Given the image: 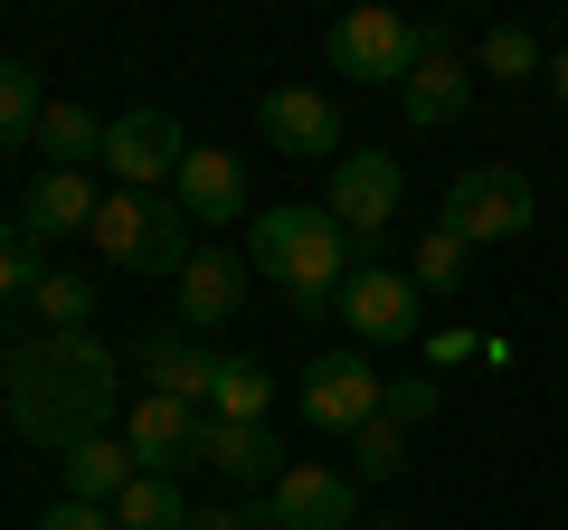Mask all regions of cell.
<instances>
[{"label":"cell","mask_w":568,"mask_h":530,"mask_svg":"<svg viewBox=\"0 0 568 530\" xmlns=\"http://www.w3.org/2000/svg\"><path fill=\"white\" fill-rule=\"evenodd\" d=\"M398 200H407L398 152H342V162L323 171V208H332V227L351 237L361 265H379V237L398 227Z\"/></svg>","instance_id":"3"},{"label":"cell","mask_w":568,"mask_h":530,"mask_svg":"<svg viewBox=\"0 0 568 530\" xmlns=\"http://www.w3.org/2000/svg\"><path fill=\"white\" fill-rule=\"evenodd\" d=\"M474 360V332H426V369H455Z\"/></svg>","instance_id":"31"},{"label":"cell","mask_w":568,"mask_h":530,"mask_svg":"<svg viewBox=\"0 0 568 530\" xmlns=\"http://www.w3.org/2000/svg\"><path fill=\"white\" fill-rule=\"evenodd\" d=\"M304 427H323V436H361L369 417L388 408V379L369 369V350H313V369H304Z\"/></svg>","instance_id":"7"},{"label":"cell","mask_w":568,"mask_h":530,"mask_svg":"<svg viewBox=\"0 0 568 530\" xmlns=\"http://www.w3.org/2000/svg\"><path fill=\"white\" fill-rule=\"evenodd\" d=\"M530 181L511 162H474V171H455L446 181V208H436V227L446 237H465V246H503V237H521L530 227Z\"/></svg>","instance_id":"5"},{"label":"cell","mask_w":568,"mask_h":530,"mask_svg":"<svg viewBox=\"0 0 568 530\" xmlns=\"http://www.w3.org/2000/svg\"><path fill=\"white\" fill-rule=\"evenodd\" d=\"M332 313L351 323V342H361V350H407V342H426V294L407 285V265H361Z\"/></svg>","instance_id":"6"},{"label":"cell","mask_w":568,"mask_h":530,"mask_svg":"<svg viewBox=\"0 0 568 530\" xmlns=\"http://www.w3.org/2000/svg\"><path fill=\"white\" fill-rule=\"evenodd\" d=\"M190 530H256V521H246V511H227V502H200V511H190Z\"/></svg>","instance_id":"32"},{"label":"cell","mask_w":568,"mask_h":530,"mask_svg":"<svg viewBox=\"0 0 568 530\" xmlns=\"http://www.w3.org/2000/svg\"><path fill=\"white\" fill-rule=\"evenodd\" d=\"M549 95L568 104V48H549Z\"/></svg>","instance_id":"33"},{"label":"cell","mask_w":568,"mask_h":530,"mask_svg":"<svg viewBox=\"0 0 568 530\" xmlns=\"http://www.w3.org/2000/svg\"><path fill=\"white\" fill-rule=\"evenodd\" d=\"M436 408H446V388L426 379V369H407V379H388V417H398V427H426Z\"/></svg>","instance_id":"29"},{"label":"cell","mask_w":568,"mask_h":530,"mask_svg":"<svg viewBox=\"0 0 568 530\" xmlns=\"http://www.w3.org/2000/svg\"><path fill=\"white\" fill-rule=\"evenodd\" d=\"M39 123H48V85L29 58H0V152H39Z\"/></svg>","instance_id":"19"},{"label":"cell","mask_w":568,"mask_h":530,"mask_svg":"<svg viewBox=\"0 0 568 530\" xmlns=\"http://www.w3.org/2000/svg\"><path fill=\"white\" fill-rule=\"evenodd\" d=\"M398 473H407V427L379 408L361 436H351V483H398Z\"/></svg>","instance_id":"25"},{"label":"cell","mask_w":568,"mask_h":530,"mask_svg":"<svg viewBox=\"0 0 568 530\" xmlns=\"http://www.w3.org/2000/svg\"><path fill=\"white\" fill-rule=\"evenodd\" d=\"M39 285H48V265H39V237H29L20 218H0V304H29Z\"/></svg>","instance_id":"27"},{"label":"cell","mask_w":568,"mask_h":530,"mask_svg":"<svg viewBox=\"0 0 568 530\" xmlns=\"http://www.w3.org/2000/svg\"><path fill=\"white\" fill-rule=\"evenodd\" d=\"M0 408H10V427L29 446L77 455L123 417V369L95 332H39V342H20L0 360Z\"/></svg>","instance_id":"1"},{"label":"cell","mask_w":568,"mask_h":530,"mask_svg":"<svg viewBox=\"0 0 568 530\" xmlns=\"http://www.w3.org/2000/svg\"><path fill=\"white\" fill-rule=\"evenodd\" d=\"M181 162H190V133L162 104H123L104 123V171H114V190H162V181H181Z\"/></svg>","instance_id":"8"},{"label":"cell","mask_w":568,"mask_h":530,"mask_svg":"<svg viewBox=\"0 0 568 530\" xmlns=\"http://www.w3.org/2000/svg\"><path fill=\"white\" fill-rule=\"evenodd\" d=\"M351 521H361V483L342 465H284L256 511V530H351Z\"/></svg>","instance_id":"9"},{"label":"cell","mask_w":568,"mask_h":530,"mask_svg":"<svg viewBox=\"0 0 568 530\" xmlns=\"http://www.w3.org/2000/svg\"><path fill=\"white\" fill-rule=\"evenodd\" d=\"M123 446H133L142 473H171L181 483L200 465V408H181V398H133L123 408Z\"/></svg>","instance_id":"11"},{"label":"cell","mask_w":568,"mask_h":530,"mask_svg":"<svg viewBox=\"0 0 568 530\" xmlns=\"http://www.w3.org/2000/svg\"><path fill=\"white\" fill-rule=\"evenodd\" d=\"M190 492L171 483V473H133L123 483V502H114V530H190Z\"/></svg>","instance_id":"21"},{"label":"cell","mask_w":568,"mask_h":530,"mask_svg":"<svg viewBox=\"0 0 568 530\" xmlns=\"http://www.w3.org/2000/svg\"><path fill=\"white\" fill-rule=\"evenodd\" d=\"M323 58H332V77L388 85V95H398V85L426 67V20H398V10H342L332 39H323Z\"/></svg>","instance_id":"4"},{"label":"cell","mask_w":568,"mask_h":530,"mask_svg":"<svg viewBox=\"0 0 568 530\" xmlns=\"http://www.w3.org/2000/svg\"><path fill=\"white\" fill-rule=\"evenodd\" d=\"M95 208H104V190L85 181V171H39L29 181V200H20V227L29 237H95Z\"/></svg>","instance_id":"14"},{"label":"cell","mask_w":568,"mask_h":530,"mask_svg":"<svg viewBox=\"0 0 568 530\" xmlns=\"http://www.w3.org/2000/svg\"><path fill=\"white\" fill-rule=\"evenodd\" d=\"M246 275H256V265L227 256V246H200V256L181 265V332H190V342L246 313Z\"/></svg>","instance_id":"12"},{"label":"cell","mask_w":568,"mask_h":530,"mask_svg":"<svg viewBox=\"0 0 568 530\" xmlns=\"http://www.w3.org/2000/svg\"><path fill=\"white\" fill-rule=\"evenodd\" d=\"M265 408H275V379H265L256 360H219V388H209V417H227V427H265Z\"/></svg>","instance_id":"23"},{"label":"cell","mask_w":568,"mask_h":530,"mask_svg":"<svg viewBox=\"0 0 568 530\" xmlns=\"http://www.w3.org/2000/svg\"><path fill=\"white\" fill-rule=\"evenodd\" d=\"M246 265H256V275H265L294 313H313V323H323V313L342 304V285L361 275L351 237L332 227V208H313V200L256 208V218H246Z\"/></svg>","instance_id":"2"},{"label":"cell","mask_w":568,"mask_h":530,"mask_svg":"<svg viewBox=\"0 0 568 530\" xmlns=\"http://www.w3.org/2000/svg\"><path fill=\"white\" fill-rule=\"evenodd\" d=\"M171 200L190 208V227H237V218H246V162H237V152L190 143V162H181V181H171Z\"/></svg>","instance_id":"13"},{"label":"cell","mask_w":568,"mask_h":530,"mask_svg":"<svg viewBox=\"0 0 568 530\" xmlns=\"http://www.w3.org/2000/svg\"><path fill=\"white\" fill-rule=\"evenodd\" d=\"M39 152H48V171H85V152L104 162V123L85 114V104H48V123H39Z\"/></svg>","instance_id":"24"},{"label":"cell","mask_w":568,"mask_h":530,"mask_svg":"<svg viewBox=\"0 0 568 530\" xmlns=\"http://www.w3.org/2000/svg\"><path fill=\"white\" fill-rule=\"evenodd\" d=\"M256 123H265V143L284 152V162H342V104L323 95V85H275V95L256 104Z\"/></svg>","instance_id":"10"},{"label":"cell","mask_w":568,"mask_h":530,"mask_svg":"<svg viewBox=\"0 0 568 530\" xmlns=\"http://www.w3.org/2000/svg\"><path fill=\"white\" fill-rule=\"evenodd\" d=\"M29 530H114V511H95V502H48Z\"/></svg>","instance_id":"30"},{"label":"cell","mask_w":568,"mask_h":530,"mask_svg":"<svg viewBox=\"0 0 568 530\" xmlns=\"http://www.w3.org/2000/svg\"><path fill=\"white\" fill-rule=\"evenodd\" d=\"M142 369H152V398H181V408H209V388H219V350L190 332H152Z\"/></svg>","instance_id":"16"},{"label":"cell","mask_w":568,"mask_h":530,"mask_svg":"<svg viewBox=\"0 0 568 530\" xmlns=\"http://www.w3.org/2000/svg\"><path fill=\"white\" fill-rule=\"evenodd\" d=\"M142 237H152V200H142V190H104V208H95V256L123 265V275H142Z\"/></svg>","instance_id":"20"},{"label":"cell","mask_w":568,"mask_h":530,"mask_svg":"<svg viewBox=\"0 0 568 530\" xmlns=\"http://www.w3.org/2000/svg\"><path fill=\"white\" fill-rule=\"evenodd\" d=\"M465 104H474V67H465V58H436V48H426V67L398 85V114L417 123V133H446Z\"/></svg>","instance_id":"17"},{"label":"cell","mask_w":568,"mask_h":530,"mask_svg":"<svg viewBox=\"0 0 568 530\" xmlns=\"http://www.w3.org/2000/svg\"><path fill=\"white\" fill-rule=\"evenodd\" d=\"M465 256H474L465 237H446V227H426V237H417V256H407V285L446 304V294H465Z\"/></svg>","instance_id":"26"},{"label":"cell","mask_w":568,"mask_h":530,"mask_svg":"<svg viewBox=\"0 0 568 530\" xmlns=\"http://www.w3.org/2000/svg\"><path fill=\"white\" fill-rule=\"evenodd\" d=\"M474 77H493V85H530V77H549V58H540V39H530L521 20H503V29H484V48H474Z\"/></svg>","instance_id":"22"},{"label":"cell","mask_w":568,"mask_h":530,"mask_svg":"<svg viewBox=\"0 0 568 530\" xmlns=\"http://www.w3.org/2000/svg\"><path fill=\"white\" fill-rule=\"evenodd\" d=\"M29 304H39V323H48V332H85V313H95V285H85V275H48Z\"/></svg>","instance_id":"28"},{"label":"cell","mask_w":568,"mask_h":530,"mask_svg":"<svg viewBox=\"0 0 568 530\" xmlns=\"http://www.w3.org/2000/svg\"><path fill=\"white\" fill-rule=\"evenodd\" d=\"M200 465L219 483H275L284 473V446L275 427H227V417H200Z\"/></svg>","instance_id":"15"},{"label":"cell","mask_w":568,"mask_h":530,"mask_svg":"<svg viewBox=\"0 0 568 530\" xmlns=\"http://www.w3.org/2000/svg\"><path fill=\"white\" fill-rule=\"evenodd\" d=\"M67 465V502H95V511H114L123 502V483H133V446L123 436H95V446H77V455H58Z\"/></svg>","instance_id":"18"}]
</instances>
